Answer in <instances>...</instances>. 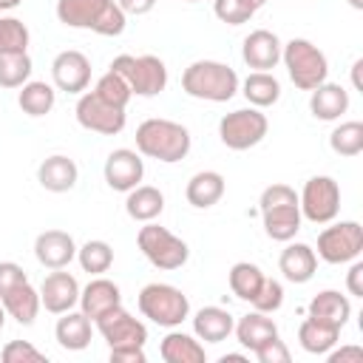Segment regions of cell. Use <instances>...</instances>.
<instances>
[{"label":"cell","mask_w":363,"mask_h":363,"mask_svg":"<svg viewBox=\"0 0 363 363\" xmlns=\"http://www.w3.org/2000/svg\"><path fill=\"white\" fill-rule=\"evenodd\" d=\"M190 145H193L190 130L173 119L150 116L136 128V153L164 164L182 162L190 153Z\"/></svg>","instance_id":"obj_1"},{"label":"cell","mask_w":363,"mask_h":363,"mask_svg":"<svg viewBox=\"0 0 363 363\" xmlns=\"http://www.w3.org/2000/svg\"><path fill=\"white\" fill-rule=\"evenodd\" d=\"M57 20L68 28H85L102 37H119L128 26V14L116 0H57Z\"/></svg>","instance_id":"obj_2"},{"label":"cell","mask_w":363,"mask_h":363,"mask_svg":"<svg viewBox=\"0 0 363 363\" xmlns=\"http://www.w3.org/2000/svg\"><path fill=\"white\" fill-rule=\"evenodd\" d=\"M238 74L218 60H196L182 71V91L204 102H230L238 94Z\"/></svg>","instance_id":"obj_3"},{"label":"cell","mask_w":363,"mask_h":363,"mask_svg":"<svg viewBox=\"0 0 363 363\" xmlns=\"http://www.w3.org/2000/svg\"><path fill=\"white\" fill-rule=\"evenodd\" d=\"M258 210H261V221H264V233L272 241H292L301 230V207H298V193L284 184L275 182L269 187H264L261 199H258Z\"/></svg>","instance_id":"obj_4"},{"label":"cell","mask_w":363,"mask_h":363,"mask_svg":"<svg viewBox=\"0 0 363 363\" xmlns=\"http://www.w3.org/2000/svg\"><path fill=\"white\" fill-rule=\"evenodd\" d=\"M281 62H284L289 79L295 82V88H301V91H312L320 82H326V77H329L326 54L303 37H292L289 43H284Z\"/></svg>","instance_id":"obj_5"},{"label":"cell","mask_w":363,"mask_h":363,"mask_svg":"<svg viewBox=\"0 0 363 363\" xmlns=\"http://www.w3.org/2000/svg\"><path fill=\"white\" fill-rule=\"evenodd\" d=\"M136 244H139L142 255H145L156 269H164V272L182 269V267L187 264V258H190L187 241H182L176 233H170L167 227L153 224V221H145V227H139Z\"/></svg>","instance_id":"obj_6"},{"label":"cell","mask_w":363,"mask_h":363,"mask_svg":"<svg viewBox=\"0 0 363 363\" xmlns=\"http://www.w3.org/2000/svg\"><path fill=\"white\" fill-rule=\"evenodd\" d=\"M139 312L153 320L156 326H164V329H176L182 326V320L190 315V301L187 295L179 289V286H170V284H147L142 286L139 298Z\"/></svg>","instance_id":"obj_7"},{"label":"cell","mask_w":363,"mask_h":363,"mask_svg":"<svg viewBox=\"0 0 363 363\" xmlns=\"http://www.w3.org/2000/svg\"><path fill=\"white\" fill-rule=\"evenodd\" d=\"M111 71H116L136 96H156L167 88V65L156 54H119L113 57Z\"/></svg>","instance_id":"obj_8"},{"label":"cell","mask_w":363,"mask_h":363,"mask_svg":"<svg viewBox=\"0 0 363 363\" xmlns=\"http://www.w3.org/2000/svg\"><path fill=\"white\" fill-rule=\"evenodd\" d=\"M269 130L267 116L261 113V108H238L221 116L218 122V139L224 147L230 150H250L255 147Z\"/></svg>","instance_id":"obj_9"},{"label":"cell","mask_w":363,"mask_h":363,"mask_svg":"<svg viewBox=\"0 0 363 363\" xmlns=\"http://www.w3.org/2000/svg\"><path fill=\"white\" fill-rule=\"evenodd\" d=\"M363 252V227L357 221H337L318 233V258L326 264H352Z\"/></svg>","instance_id":"obj_10"},{"label":"cell","mask_w":363,"mask_h":363,"mask_svg":"<svg viewBox=\"0 0 363 363\" xmlns=\"http://www.w3.org/2000/svg\"><path fill=\"white\" fill-rule=\"evenodd\" d=\"M301 216L312 224H329L340 213V184L332 176H312L306 179L298 196Z\"/></svg>","instance_id":"obj_11"},{"label":"cell","mask_w":363,"mask_h":363,"mask_svg":"<svg viewBox=\"0 0 363 363\" xmlns=\"http://www.w3.org/2000/svg\"><path fill=\"white\" fill-rule=\"evenodd\" d=\"M77 122L85 128V130H94V133H102V136H116L125 130V108H116V105H108L105 99H99L94 91H82L79 99H77Z\"/></svg>","instance_id":"obj_12"},{"label":"cell","mask_w":363,"mask_h":363,"mask_svg":"<svg viewBox=\"0 0 363 363\" xmlns=\"http://www.w3.org/2000/svg\"><path fill=\"white\" fill-rule=\"evenodd\" d=\"M94 323H96L99 335L105 337V343L111 349H116V346H145V340H147V326L139 318H133L122 303L108 309L105 315H99Z\"/></svg>","instance_id":"obj_13"},{"label":"cell","mask_w":363,"mask_h":363,"mask_svg":"<svg viewBox=\"0 0 363 363\" xmlns=\"http://www.w3.org/2000/svg\"><path fill=\"white\" fill-rule=\"evenodd\" d=\"M51 79H54L57 91L79 96L91 85V60L82 51H77V48L60 51L54 57V62H51Z\"/></svg>","instance_id":"obj_14"},{"label":"cell","mask_w":363,"mask_h":363,"mask_svg":"<svg viewBox=\"0 0 363 363\" xmlns=\"http://www.w3.org/2000/svg\"><path fill=\"white\" fill-rule=\"evenodd\" d=\"M102 173H105V182H108L111 190L128 193V190H133V187L142 182V176H145V162H142V156H139L136 150H130V147H116V150L108 153Z\"/></svg>","instance_id":"obj_15"},{"label":"cell","mask_w":363,"mask_h":363,"mask_svg":"<svg viewBox=\"0 0 363 363\" xmlns=\"http://www.w3.org/2000/svg\"><path fill=\"white\" fill-rule=\"evenodd\" d=\"M40 303L51 315H62V312L74 309L79 303V284H77V278L71 272H65V269L48 272L43 278V284H40Z\"/></svg>","instance_id":"obj_16"},{"label":"cell","mask_w":363,"mask_h":363,"mask_svg":"<svg viewBox=\"0 0 363 363\" xmlns=\"http://www.w3.org/2000/svg\"><path fill=\"white\" fill-rule=\"evenodd\" d=\"M281 48L284 43L278 40L275 31L269 28H255L244 37L241 43V60L247 62V68L252 71H272L281 62Z\"/></svg>","instance_id":"obj_17"},{"label":"cell","mask_w":363,"mask_h":363,"mask_svg":"<svg viewBox=\"0 0 363 363\" xmlns=\"http://www.w3.org/2000/svg\"><path fill=\"white\" fill-rule=\"evenodd\" d=\"M34 258L45 269H65L77 258V241L65 230H45L34 238Z\"/></svg>","instance_id":"obj_18"},{"label":"cell","mask_w":363,"mask_h":363,"mask_svg":"<svg viewBox=\"0 0 363 363\" xmlns=\"http://www.w3.org/2000/svg\"><path fill=\"white\" fill-rule=\"evenodd\" d=\"M119 303H122V289L102 275H96L79 289V312H85L91 320H96L99 315H105Z\"/></svg>","instance_id":"obj_19"},{"label":"cell","mask_w":363,"mask_h":363,"mask_svg":"<svg viewBox=\"0 0 363 363\" xmlns=\"http://www.w3.org/2000/svg\"><path fill=\"white\" fill-rule=\"evenodd\" d=\"M278 269L284 272V278H286L289 284H306V281H312L315 272H318V255H315V250H312L309 244H301V241L286 244V247L281 250Z\"/></svg>","instance_id":"obj_20"},{"label":"cell","mask_w":363,"mask_h":363,"mask_svg":"<svg viewBox=\"0 0 363 363\" xmlns=\"http://www.w3.org/2000/svg\"><path fill=\"white\" fill-rule=\"evenodd\" d=\"M309 111L320 122H335L349 111V91L337 82H320L309 94Z\"/></svg>","instance_id":"obj_21"},{"label":"cell","mask_w":363,"mask_h":363,"mask_svg":"<svg viewBox=\"0 0 363 363\" xmlns=\"http://www.w3.org/2000/svg\"><path fill=\"white\" fill-rule=\"evenodd\" d=\"M77 179H79L77 162L62 156V153H54V156L43 159L40 167H37V182L48 193H65V190H71L77 184Z\"/></svg>","instance_id":"obj_22"},{"label":"cell","mask_w":363,"mask_h":363,"mask_svg":"<svg viewBox=\"0 0 363 363\" xmlns=\"http://www.w3.org/2000/svg\"><path fill=\"white\" fill-rule=\"evenodd\" d=\"M235 318L224 306H201L193 315V335L204 343H221L233 335Z\"/></svg>","instance_id":"obj_23"},{"label":"cell","mask_w":363,"mask_h":363,"mask_svg":"<svg viewBox=\"0 0 363 363\" xmlns=\"http://www.w3.org/2000/svg\"><path fill=\"white\" fill-rule=\"evenodd\" d=\"M306 312H309V318H315L320 323H329L335 329H343L346 320L352 318V301L346 295H340L337 289H323V292H318L309 301Z\"/></svg>","instance_id":"obj_24"},{"label":"cell","mask_w":363,"mask_h":363,"mask_svg":"<svg viewBox=\"0 0 363 363\" xmlns=\"http://www.w3.org/2000/svg\"><path fill=\"white\" fill-rule=\"evenodd\" d=\"M233 332H235V340H238L244 349H250V352H255V349L264 346L267 340L278 337V326H275V320L267 318V312H258V309L241 315V318L235 320Z\"/></svg>","instance_id":"obj_25"},{"label":"cell","mask_w":363,"mask_h":363,"mask_svg":"<svg viewBox=\"0 0 363 363\" xmlns=\"http://www.w3.org/2000/svg\"><path fill=\"white\" fill-rule=\"evenodd\" d=\"M91 323H94V320H91L85 312L68 309V312H62V318L57 320L54 337H57V343H60L62 349H68V352H82V349H88L91 335H94V326H91Z\"/></svg>","instance_id":"obj_26"},{"label":"cell","mask_w":363,"mask_h":363,"mask_svg":"<svg viewBox=\"0 0 363 363\" xmlns=\"http://www.w3.org/2000/svg\"><path fill=\"white\" fill-rule=\"evenodd\" d=\"M0 301L6 306V315L14 318L20 326H31L40 315V306H43L40 303V289H34L28 281L11 286L6 295H0Z\"/></svg>","instance_id":"obj_27"},{"label":"cell","mask_w":363,"mask_h":363,"mask_svg":"<svg viewBox=\"0 0 363 363\" xmlns=\"http://www.w3.org/2000/svg\"><path fill=\"white\" fill-rule=\"evenodd\" d=\"M224 190H227V182H224V176L218 170H199V173L190 176L187 187H184V196H187V201L193 207L207 210V207L221 201Z\"/></svg>","instance_id":"obj_28"},{"label":"cell","mask_w":363,"mask_h":363,"mask_svg":"<svg viewBox=\"0 0 363 363\" xmlns=\"http://www.w3.org/2000/svg\"><path fill=\"white\" fill-rule=\"evenodd\" d=\"M159 354L164 363H204L207 354H204V346L196 335H187V332H176L170 329L162 343H159Z\"/></svg>","instance_id":"obj_29"},{"label":"cell","mask_w":363,"mask_h":363,"mask_svg":"<svg viewBox=\"0 0 363 363\" xmlns=\"http://www.w3.org/2000/svg\"><path fill=\"white\" fill-rule=\"evenodd\" d=\"M164 210V196L159 187L153 184H136L133 190H128V199H125V213L133 218V221H153L159 218Z\"/></svg>","instance_id":"obj_30"},{"label":"cell","mask_w":363,"mask_h":363,"mask_svg":"<svg viewBox=\"0 0 363 363\" xmlns=\"http://www.w3.org/2000/svg\"><path fill=\"white\" fill-rule=\"evenodd\" d=\"M238 88H241L244 99L252 108H269V105H275L281 99V82L269 71H252V74H247V79Z\"/></svg>","instance_id":"obj_31"},{"label":"cell","mask_w":363,"mask_h":363,"mask_svg":"<svg viewBox=\"0 0 363 363\" xmlns=\"http://www.w3.org/2000/svg\"><path fill=\"white\" fill-rule=\"evenodd\" d=\"M54 102H57V91H54V85L43 82V79H28L20 88V94H17V105L28 116H45V113H51Z\"/></svg>","instance_id":"obj_32"},{"label":"cell","mask_w":363,"mask_h":363,"mask_svg":"<svg viewBox=\"0 0 363 363\" xmlns=\"http://www.w3.org/2000/svg\"><path fill=\"white\" fill-rule=\"evenodd\" d=\"M337 337H340V329H335L329 323H320L315 318H306L298 326V343L309 354H326L337 343Z\"/></svg>","instance_id":"obj_33"},{"label":"cell","mask_w":363,"mask_h":363,"mask_svg":"<svg viewBox=\"0 0 363 363\" xmlns=\"http://www.w3.org/2000/svg\"><path fill=\"white\" fill-rule=\"evenodd\" d=\"M264 278H267V275L261 272V267H258V264H250V261H238V264H233L230 272H227L230 292H233L235 298L247 301V303L255 298V292L261 289Z\"/></svg>","instance_id":"obj_34"},{"label":"cell","mask_w":363,"mask_h":363,"mask_svg":"<svg viewBox=\"0 0 363 363\" xmlns=\"http://www.w3.org/2000/svg\"><path fill=\"white\" fill-rule=\"evenodd\" d=\"M77 261H79L82 272L102 275V272H108L111 264H113V250H111L108 241L91 238V241H85L82 247H77Z\"/></svg>","instance_id":"obj_35"},{"label":"cell","mask_w":363,"mask_h":363,"mask_svg":"<svg viewBox=\"0 0 363 363\" xmlns=\"http://www.w3.org/2000/svg\"><path fill=\"white\" fill-rule=\"evenodd\" d=\"M31 68L28 51L0 54V88H23L31 79Z\"/></svg>","instance_id":"obj_36"},{"label":"cell","mask_w":363,"mask_h":363,"mask_svg":"<svg viewBox=\"0 0 363 363\" xmlns=\"http://www.w3.org/2000/svg\"><path fill=\"white\" fill-rule=\"evenodd\" d=\"M329 147L337 156H357V153H363V122H357V119L340 122L329 133Z\"/></svg>","instance_id":"obj_37"},{"label":"cell","mask_w":363,"mask_h":363,"mask_svg":"<svg viewBox=\"0 0 363 363\" xmlns=\"http://www.w3.org/2000/svg\"><path fill=\"white\" fill-rule=\"evenodd\" d=\"M94 94L99 96V99H105L108 105H116V108H128V102H130V88H128V82L116 74V71H105L99 79H96V85H94Z\"/></svg>","instance_id":"obj_38"},{"label":"cell","mask_w":363,"mask_h":363,"mask_svg":"<svg viewBox=\"0 0 363 363\" xmlns=\"http://www.w3.org/2000/svg\"><path fill=\"white\" fill-rule=\"evenodd\" d=\"M28 28L17 17H3L0 14V54H14V51H28Z\"/></svg>","instance_id":"obj_39"},{"label":"cell","mask_w":363,"mask_h":363,"mask_svg":"<svg viewBox=\"0 0 363 363\" xmlns=\"http://www.w3.org/2000/svg\"><path fill=\"white\" fill-rule=\"evenodd\" d=\"M213 14L227 23V26H241V23H250L252 14H255V6L250 0H216L213 3Z\"/></svg>","instance_id":"obj_40"},{"label":"cell","mask_w":363,"mask_h":363,"mask_svg":"<svg viewBox=\"0 0 363 363\" xmlns=\"http://www.w3.org/2000/svg\"><path fill=\"white\" fill-rule=\"evenodd\" d=\"M250 303H252V309L267 312V315L278 312L281 303H284V286H281V281H275V278H264L261 289L255 292V298H252Z\"/></svg>","instance_id":"obj_41"},{"label":"cell","mask_w":363,"mask_h":363,"mask_svg":"<svg viewBox=\"0 0 363 363\" xmlns=\"http://www.w3.org/2000/svg\"><path fill=\"white\" fill-rule=\"evenodd\" d=\"M3 363H45V352L31 346L28 340H9L0 352Z\"/></svg>","instance_id":"obj_42"},{"label":"cell","mask_w":363,"mask_h":363,"mask_svg":"<svg viewBox=\"0 0 363 363\" xmlns=\"http://www.w3.org/2000/svg\"><path fill=\"white\" fill-rule=\"evenodd\" d=\"M252 354L258 357V363H289V360H292V354H289V349H286V343H284L281 337L267 340V343L258 346Z\"/></svg>","instance_id":"obj_43"},{"label":"cell","mask_w":363,"mask_h":363,"mask_svg":"<svg viewBox=\"0 0 363 363\" xmlns=\"http://www.w3.org/2000/svg\"><path fill=\"white\" fill-rule=\"evenodd\" d=\"M23 281H28V275H26V269H23L20 264H14V261H0V295H6L11 286H17V284H23Z\"/></svg>","instance_id":"obj_44"},{"label":"cell","mask_w":363,"mask_h":363,"mask_svg":"<svg viewBox=\"0 0 363 363\" xmlns=\"http://www.w3.org/2000/svg\"><path fill=\"white\" fill-rule=\"evenodd\" d=\"M145 346H116L111 349V363H145Z\"/></svg>","instance_id":"obj_45"},{"label":"cell","mask_w":363,"mask_h":363,"mask_svg":"<svg viewBox=\"0 0 363 363\" xmlns=\"http://www.w3.org/2000/svg\"><path fill=\"white\" fill-rule=\"evenodd\" d=\"M346 289H349V295H354V298H363V261H352V267H349V272H346Z\"/></svg>","instance_id":"obj_46"},{"label":"cell","mask_w":363,"mask_h":363,"mask_svg":"<svg viewBox=\"0 0 363 363\" xmlns=\"http://www.w3.org/2000/svg\"><path fill=\"white\" fill-rule=\"evenodd\" d=\"M326 360L329 363H346V360H354V363H360L363 360V349L360 346H340V349H329L326 352Z\"/></svg>","instance_id":"obj_47"},{"label":"cell","mask_w":363,"mask_h":363,"mask_svg":"<svg viewBox=\"0 0 363 363\" xmlns=\"http://www.w3.org/2000/svg\"><path fill=\"white\" fill-rule=\"evenodd\" d=\"M116 6H119L125 14H133V17H139V14H147V11H153L156 0H116Z\"/></svg>","instance_id":"obj_48"},{"label":"cell","mask_w":363,"mask_h":363,"mask_svg":"<svg viewBox=\"0 0 363 363\" xmlns=\"http://www.w3.org/2000/svg\"><path fill=\"white\" fill-rule=\"evenodd\" d=\"M218 363H250V357H247V354L227 352V354H221V357H218Z\"/></svg>","instance_id":"obj_49"},{"label":"cell","mask_w":363,"mask_h":363,"mask_svg":"<svg viewBox=\"0 0 363 363\" xmlns=\"http://www.w3.org/2000/svg\"><path fill=\"white\" fill-rule=\"evenodd\" d=\"M23 0H0V11H9V9H17Z\"/></svg>","instance_id":"obj_50"},{"label":"cell","mask_w":363,"mask_h":363,"mask_svg":"<svg viewBox=\"0 0 363 363\" xmlns=\"http://www.w3.org/2000/svg\"><path fill=\"white\" fill-rule=\"evenodd\" d=\"M3 323H6V306H3V301H0V329H3Z\"/></svg>","instance_id":"obj_51"},{"label":"cell","mask_w":363,"mask_h":363,"mask_svg":"<svg viewBox=\"0 0 363 363\" xmlns=\"http://www.w3.org/2000/svg\"><path fill=\"white\" fill-rule=\"evenodd\" d=\"M349 6H352V9H357V11H360V9H363V0H349Z\"/></svg>","instance_id":"obj_52"},{"label":"cell","mask_w":363,"mask_h":363,"mask_svg":"<svg viewBox=\"0 0 363 363\" xmlns=\"http://www.w3.org/2000/svg\"><path fill=\"white\" fill-rule=\"evenodd\" d=\"M250 3H252V6H255V11H258V9H261V6H267V0H250Z\"/></svg>","instance_id":"obj_53"},{"label":"cell","mask_w":363,"mask_h":363,"mask_svg":"<svg viewBox=\"0 0 363 363\" xmlns=\"http://www.w3.org/2000/svg\"><path fill=\"white\" fill-rule=\"evenodd\" d=\"M184 3H199V0H184Z\"/></svg>","instance_id":"obj_54"}]
</instances>
